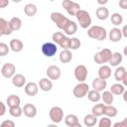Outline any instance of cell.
<instances>
[{"label":"cell","mask_w":127,"mask_h":127,"mask_svg":"<svg viewBox=\"0 0 127 127\" xmlns=\"http://www.w3.org/2000/svg\"><path fill=\"white\" fill-rule=\"evenodd\" d=\"M107 86V82H106V79H103V78H100L99 76L94 78L93 81H92V87L93 89L95 90H98V91H103Z\"/></svg>","instance_id":"e0dca14e"},{"label":"cell","mask_w":127,"mask_h":127,"mask_svg":"<svg viewBox=\"0 0 127 127\" xmlns=\"http://www.w3.org/2000/svg\"><path fill=\"white\" fill-rule=\"evenodd\" d=\"M98 76L100 78H103V79H107L111 76V68L109 65H106V64H103L99 67L98 69Z\"/></svg>","instance_id":"7402d4cb"},{"label":"cell","mask_w":127,"mask_h":127,"mask_svg":"<svg viewBox=\"0 0 127 127\" xmlns=\"http://www.w3.org/2000/svg\"><path fill=\"white\" fill-rule=\"evenodd\" d=\"M12 1H13V2H15V3H20L22 0H12Z\"/></svg>","instance_id":"f5cc1de1"},{"label":"cell","mask_w":127,"mask_h":127,"mask_svg":"<svg viewBox=\"0 0 127 127\" xmlns=\"http://www.w3.org/2000/svg\"><path fill=\"white\" fill-rule=\"evenodd\" d=\"M0 105H1V111H0V116H3L6 112V106L3 102H0Z\"/></svg>","instance_id":"f6af8a7d"},{"label":"cell","mask_w":127,"mask_h":127,"mask_svg":"<svg viewBox=\"0 0 127 127\" xmlns=\"http://www.w3.org/2000/svg\"><path fill=\"white\" fill-rule=\"evenodd\" d=\"M95 15H96L98 20H101V21L106 20L109 17V10L104 6H100V7H98L96 9Z\"/></svg>","instance_id":"d6986e66"},{"label":"cell","mask_w":127,"mask_h":127,"mask_svg":"<svg viewBox=\"0 0 127 127\" xmlns=\"http://www.w3.org/2000/svg\"><path fill=\"white\" fill-rule=\"evenodd\" d=\"M83 123L85 126L87 127H92L95 126L97 124V116H95L94 114H87L84 116L83 118Z\"/></svg>","instance_id":"d4e9b609"},{"label":"cell","mask_w":127,"mask_h":127,"mask_svg":"<svg viewBox=\"0 0 127 127\" xmlns=\"http://www.w3.org/2000/svg\"><path fill=\"white\" fill-rule=\"evenodd\" d=\"M62 6H63V8L65 9L67 14L70 16H75L77 14V12L80 10V5L71 0H63Z\"/></svg>","instance_id":"8992f818"},{"label":"cell","mask_w":127,"mask_h":127,"mask_svg":"<svg viewBox=\"0 0 127 127\" xmlns=\"http://www.w3.org/2000/svg\"><path fill=\"white\" fill-rule=\"evenodd\" d=\"M114 127H127V117L123 119V121L121 122H117L113 125Z\"/></svg>","instance_id":"7bdbcfd3"},{"label":"cell","mask_w":127,"mask_h":127,"mask_svg":"<svg viewBox=\"0 0 127 127\" xmlns=\"http://www.w3.org/2000/svg\"><path fill=\"white\" fill-rule=\"evenodd\" d=\"M124 90H125L124 85L121 84V83H114L110 87V91L113 94H115V95H121V94H123Z\"/></svg>","instance_id":"836d02e7"},{"label":"cell","mask_w":127,"mask_h":127,"mask_svg":"<svg viewBox=\"0 0 127 127\" xmlns=\"http://www.w3.org/2000/svg\"><path fill=\"white\" fill-rule=\"evenodd\" d=\"M58 51V47L56 43H51V42H47L45 44H43L42 46V53L44 56L48 57V58H52L56 55Z\"/></svg>","instance_id":"9c48e42d"},{"label":"cell","mask_w":127,"mask_h":127,"mask_svg":"<svg viewBox=\"0 0 127 127\" xmlns=\"http://www.w3.org/2000/svg\"><path fill=\"white\" fill-rule=\"evenodd\" d=\"M71 60H72V54L69 51V49H65V50H63L61 52V54H60V61L63 64H67Z\"/></svg>","instance_id":"603a6c76"},{"label":"cell","mask_w":127,"mask_h":127,"mask_svg":"<svg viewBox=\"0 0 127 127\" xmlns=\"http://www.w3.org/2000/svg\"><path fill=\"white\" fill-rule=\"evenodd\" d=\"M122 35H123V37H125V38H127V25H125L123 28H122Z\"/></svg>","instance_id":"7dc6e473"},{"label":"cell","mask_w":127,"mask_h":127,"mask_svg":"<svg viewBox=\"0 0 127 127\" xmlns=\"http://www.w3.org/2000/svg\"><path fill=\"white\" fill-rule=\"evenodd\" d=\"M6 102H7V105L9 107H13V106H18L20 105L21 103V99L18 95H15V94H11L7 97L6 99Z\"/></svg>","instance_id":"f1b7e54d"},{"label":"cell","mask_w":127,"mask_h":127,"mask_svg":"<svg viewBox=\"0 0 127 127\" xmlns=\"http://www.w3.org/2000/svg\"><path fill=\"white\" fill-rule=\"evenodd\" d=\"M49 116H50V119L54 123H56V124L61 123L64 119V110L60 106H54L50 109Z\"/></svg>","instance_id":"ba28073f"},{"label":"cell","mask_w":127,"mask_h":127,"mask_svg":"<svg viewBox=\"0 0 127 127\" xmlns=\"http://www.w3.org/2000/svg\"><path fill=\"white\" fill-rule=\"evenodd\" d=\"M122 82H123V85L127 87V71L125 72V75H124V77L122 79Z\"/></svg>","instance_id":"681fc988"},{"label":"cell","mask_w":127,"mask_h":127,"mask_svg":"<svg viewBox=\"0 0 127 127\" xmlns=\"http://www.w3.org/2000/svg\"><path fill=\"white\" fill-rule=\"evenodd\" d=\"M77 21H78V24L79 26L82 28V29H87L90 25H91V17L89 15V13L85 10H79L77 12V14L75 15Z\"/></svg>","instance_id":"5b68a950"},{"label":"cell","mask_w":127,"mask_h":127,"mask_svg":"<svg viewBox=\"0 0 127 127\" xmlns=\"http://www.w3.org/2000/svg\"><path fill=\"white\" fill-rule=\"evenodd\" d=\"M9 113L13 117H20L24 112H23V108H21L20 105H18V106L9 107Z\"/></svg>","instance_id":"8d00e7d4"},{"label":"cell","mask_w":127,"mask_h":127,"mask_svg":"<svg viewBox=\"0 0 127 127\" xmlns=\"http://www.w3.org/2000/svg\"><path fill=\"white\" fill-rule=\"evenodd\" d=\"M101 98L103 100V102L105 104H112L113 103V100H114V95L113 93L109 90H104L103 93L101 94Z\"/></svg>","instance_id":"1f68e13d"},{"label":"cell","mask_w":127,"mask_h":127,"mask_svg":"<svg viewBox=\"0 0 127 127\" xmlns=\"http://www.w3.org/2000/svg\"><path fill=\"white\" fill-rule=\"evenodd\" d=\"M112 55H113V53L111 52V50H109V49H102V50H100L99 52H97L94 55L93 60H94V62L96 64H103L109 63Z\"/></svg>","instance_id":"277c9868"},{"label":"cell","mask_w":127,"mask_h":127,"mask_svg":"<svg viewBox=\"0 0 127 127\" xmlns=\"http://www.w3.org/2000/svg\"><path fill=\"white\" fill-rule=\"evenodd\" d=\"M76 31H77V25L75 24V22H73V21H71V20L68 22V24L66 25V27H65L64 30V32L67 36L74 35V34L76 33Z\"/></svg>","instance_id":"83f0119b"},{"label":"cell","mask_w":127,"mask_h":127,"mask_svg":"<svg viewBox=\"0 0 127 127\" xmlns=\"http://www.w3.org/2000/svg\"><path fill=\"white\" fill-rule=\"evenodd\" d=\"M39 91V85L35 82H28L25 85V92L29 96H35Z\"/></svg>","instance_id":"ac0fdd59"},{"label":"cell","mask_w":127,"mask_h":127,"mask_svg":"<svg viewBox=\"0 0 127 127\" xmlns=\"http://www.w3.org/2000/svg\"><path fill=\"white\" fill-rule=\"evenodd\" d=\"M13 32L10 21L5 20L4 18H0V35L8 36Z\"/></svg>","instance_id":"4fadbf2b"},{"label":"cell","mask_w":127,"mask_h":127,"mask_svg":"<svg viewBox=\"0 0 127 127\" xmlns=\"http://www.w3.org/2000/svg\"><path fill=\"white\" fill-rule=\"evenodd\" d=\"M123 22V17L121 16V14L119 13H113L111 15V23L114 26H119L121 25Z\"/></svg>","instance_id":"74e56055"},{"label":"cell","mask_w":127,"mask_h":127,"mask_svg":"<svg viewBox=\"0 0 127 127\" xmlns=\"http://www.w3.org/2000/svg\"><path fill=\"white\" fill-rule=\"evenodd\" d=\"M24 115L28 118H34L37 115V107L32 103H27L23 107Z\"/></svg>","instance_id":"5bb4252c"},{"label":"cell","mask_w":127,"mask_h":127,"mask_svg":"<svg viewBox=\"0 0 127 127\" xmlns=\"http://www.w3.org/2000/svg\"><path fill=\"white\" fill-rule=\"evenodd\" d=\"M87 36L93 40L103 41L107 37V32L101 26H92L87 30Z\"/></svg>","instance_id":"6da1fadb"},{"label":"cell","mask_w":127,"mask_h":127,"mask_svg":"<svg viewBox=\"0 0 127 127\" xmlns=\"http://www.w3.org/2000/svg\"><path fill=\"white\" fill-rule=\"evenodd\" d=\"M87 74H88V71H87V68H86L85 65L78 64V65L75 66V68H74V77L78 82L84 81L87 77Z\"/></svg>","instance_id":"30bf717a"},{"label":"cell","mask_w":127,"mask_h":127,"mask_svg":"<svg viewBox=\"0 0 127 127\" xmlns=\"http://www.w3.org/2000/svg\"><path fill=\"white\" fill-rule=\"evenodd\" d=\"M88 91H89V86L84 81L78 82L72 89V93L76 98H83L84 96L87 95Z\"/></svg>","instance_id":"52a82bcc"},{"label":"cell","mask_w":127,"mask_h":127,"mask_svg":"<svg viewBox=\"0 0 127 127\" xmlns=\"http://www.w3.org/2000/svg\"><path fill=\"white\" fill-rule=\"evenodd\" d=\"M122 60H123V57L120 53L116 52V53H113L110 61H109V64L111 66H118L121 63H122Z\"/></svg>","instance_id":"4316f807"},{"label":"cell","mask_w":127,"mask_h":127,"mask_svg":"<svg viewBox=\"0 0 127 127\" xmlns=\"http://www.w3.org/2000/svg\"><path fill=\"white\" fill-rule=\"evenodd\" d=\"M110 117L108 116H103L99 122H98V126L99 127H110L111 126V120L109 119Z\"/></svg>","instance_id":"f35d334b"},{"label":"cell","mask_w":127,"mask_h":127,"mask_svg":"<svg viewBox=\"0 0 127 127\" xmlns=\"http://www.w3.org/2000/svg\"><path fill=\"white\" fill-rule=\"evenodd\" d=\"M38 12V8L35 4L33 3H29V4H26L25 7H24V13L28 16V17H33L37 14Z\"/></svg>","instance_id":"484cf974"},{"label":"cell","mask_w":127,"mask_h":127,"mask_svg":"<svg viewBox=\"0 0 127 127\" xmlns=\"http://www.w3.org/2000/svg\"><path fill=\"white\" fill-rule=\"evenodd\" d=\"M51 20L56 24V26L59 29H61L63 31L64 30V28L66 27V25L70 21L68 18H66L65 16H64L60 12H52L51 13Z\"/></svg>","instance_id":"3957f363"},{"label":"cell","mask_w":127,"mask_h":127,"mask_svg":"<svg viewBox=\"0 0 127 127\" xmlns=\"http://www.w3.org/2000/svg\"><path fill=\"white\" fill-rule=\"evenodd\" d=\"M1 127H15V123L11 120H5L1 123Z\"/></svg>","instance_id":"b9f144b4"},{"label":"cell","mask_w":127,"mask_h":127,"mask_svg":"<svg viewBox=\"0 0 127 127\" xmlns=\"http://www.w3.org/2000/svg\"><path fill=\"white\" fill-rule=\"evenodd\" d=\"M64 123L66 126H69V127H80L78 118L74 114H67L64 117Z\"/></svg>","instance_id":"2e32d148"},{"label":"cell","mask_w":127,"mask_h":127,"mask_svg":"<svg viewBox=\"0 0 127 127\" xmlns=\"http://www.w3.org/2000/svg\"><path fill=\"white\" fill-rule=\"evenodd\" d=\"M119 7L121 9H127V0H119Z\"/></svg>","instance_id":"ee69618b"},{"label":"cell","mask_w":127,"mask_h":127,"mask_svg":"<svg viewBox=\"0 0 127 127\" xmlns=\"http://www.w3.org/2000/svg\"><path fill=\"white\" fill-rule=\"evenodd\" d=\"M123 54H124V55L127 57V46L124 48V50H123Z\"/></svg>","instance_id":"816d5d0a"},{"label":"cell","mask_w":127,"mask_h":127,"mask_svg":"<svg viewBox=\"0 0 127 127\" xmlns=\"http://www.w3.org/2000/svg\"><path fill=\"white\" fill-rule=\"evenodd\" d=\"M96 1H97V3H98L99 5L104 6L105 4H107V3H108V1H109V0H96Z\"/></svg>","instance_id":"c3c4849f"},{"label":"cell","mask_w":127,"mask_h":127,"mask_svg":"<svg viewBox=\"0 0 127 127\" xmlns=\"http://www.w3.org/2000/svg\"><path fill=\"white\" fill-rule=\"evenodd\" d=\"M39 87L43 91H50L53 88V82L50 78H41L39 81Z\"/></svg>","instance_id":"cb8c5ba5"},{"label":"cell","mask_w":127,"mask_h":127,"mask_svg":"<svg viewBox=\"0 0 127 127\" xmlns=\"http://www.w3.org/2000/svg\"><path fill=\"white\" fill-rule=\"evenodd\" d=\"M52 39L54 43H56L61 48H63V50L69 49L70 47V39L65 35H64V33L62 32H55L52 36Z\"/></svg>","instance_id":"7a4b0ae2"},{"label":"cell","mask_w":127,"mask_h":127,"mask_svg":"<svg viewBox=\"0 0 127 127\" xmlns=\"http://www.w3.org/2000/svg\"><path fill=\"white\" fill-rule=\"evenodd\" d=\"M122 96H123V100H124L125 102H127V90H124Z\"/></svg>","instance_id":"f907efd6"},{"label":"cell","mask_w":127,"mask_h":127,"mask_svg":"<svg viewBox=\"0 0 127 127\" xmlns=\"http://www.w3.org/2000/svg\"><path fill=\"white\" fill-rule=\"evenodd\" d=\"M87 98H88L89 101H91V102H98V101L101 99L100 91L95 90V89L89 90L88 93H87Z\"/></svg>","instance_id":"4dcf8cb0"},{"label":"cell","mask_w":127,"mask_h":127,"mask_svg":"<svg viewBox=\"0 0 127 127\" xmlns=\"http://www.w3.org/2000/svg\"><path fill=\"white\" fill-rule=\"evenodd\" d=\"M80 45H81V43H80V40L79 39H77V38H71L70 39V47H69V49H71V50H77V49L80 48Z\"/></svg>","instance_id":"ab89813d"},{"label":"cell","mask_w":127,"mask_h":127,"mask_svg":"<svg viewBox=\"0 0 127 127\" xmlns=\"http://www.w3.org/2000/svg\"><path fill=\"white\" fill-rule=\"evenodd\" d=\"M9 47H10V49L14 53H19V52H21L23 50L24 45H23V43H22L21 40H19V39H12L10 41Z\"/></svg>","instance_id":"ffe728a7"},{"label":"cell","mask_w":127,"mask_h":127,"mask_svg":"<svg viewBox=\"0 0 127 127\" xmlns=\"http://www.w3.org/2000/svg\"><path fill=\"white\" fill-rule=\"evenodd\" d=\"M12 83L16 87H23L26 84V77L21 73H17L12 77Z\"/></svg>","instance_id":"44dd1931"},{"label":"cell","mask_w":127,"mask_h":127,"mask_svg":"<svg viewBox=\"0 0 127 127\" xmlns=\"http://www.w3.org/2000/svg\"><path fill=\"white\" fill-rule=\"evenodd\" d=\"M118 113V110L115 106L111 105V104H106L104 107V113L103 115L108 116V117H115Z\"/></svg>","instance_id":"f546056e"},{"label":"cell","mask_w":127,"mask_h":127,"mask_svg":"<svg viewBox=\"0 0 127 127\" xmlns=\"http://www.w3.org/2000/svg\"><path fill=\"white\" fill-rule=\"evenodd\" d=\"M10 24H11L13 31H18L22 27V20L19 17H13L10 20Z\"/></svg>","instance_id":"d590c367"},{"label":"cell","mask_w":127,"mask_h":127,"mask_svg":"<svg viewBox=\"0 0 127 127\" xmlns=\"http://www.w3.org/2000/svg\"><path fill=\"white\" fill-rule=\"evenodd\" d=\"M9 48L7 44L5 43H0V56L1 57H4L6 56L8 53H9Z\"/></svg>","instance_id":"60d3db41"},{"label":"cell","mask_w":127,"mask_h":127,"mask_svg":"<svg viewBox=\"0 0 127 127\" xmlns=\"http://www.w3.org/2000/svg\"><path fill=\"white\" fill-rule=\"evenodd\" d=\"M108 37H109V40H110L111 42L117 43V42H119V41L122 39V37H123L122 31H121L119 28H113V29H111V30L109 31Z\"/></svg>","instance_id":"9a60e30c"},{"label":"cell","mask_w":127,"mask_h":127,"mask_svg":"<svg viewBox=\"0 0 127 127\" xmlns=\"http://www.w3.org/2000/svg\"><path fill=\"white\" fill-rule=\"evenodd\" d=\"M48 77L52 80H57L61 77V68L58 65H50L46 71Z\"/></svg>","instance_id":"7c38bea8"},{"label":"cell","mask_w":127,"mask_h":127,"mask_svg":"<svg viewBox=\"0 0 127 127\" xmlns=\"http://www.w3.org/2000/svg\"><path fill=\"white\" fill-rule=\"evenodd\" d=\"M125 72H126V69L124 66H118L115 71H114V77L117 81H122L124 75H125Z\"/></svg>","instance_id":"e575fe53"},{"label":"cell","mask_w":127,"mask_h":127,"mask_svg":"<svg viewBox=\"0 0 127 127\" xmlns=\"http://www.w3.org/2000/svg\"><path fill=\"white\" fill-rule=\"evenodd\" d=\"M15 72H16V67L11 63L4 64L2 65V67H1V74L5 78H11V77H13L16 74Z\"/></svg>","instance_id":"8fae6325"},{"label":"cell","mask_w":127,"mask_h":127,"mask_svg":"<svg viewBox=\"0 0 127 127\" xmlns=\"http://www.w3.org/2000/svg\"><path fill=\"white\" fill-rule=\"evenodd\" d=\"M9 5V0H0V8H5Z\"/></svg>","instance_id":"bcb514c9"},{"label":"cell","mask_w":127,"mask_h":127,"mask_svg":"<svg viewBox=\"0 0 127 127\" xmlns=\"http://www.w3.org/2000/svg\"><path fill=\"white\" fill-rule=\"evenodd\" d=\"M104 107H105V105H104L103 103H97V104H95V105L92 107L91 113L94 114V115L97 116V117L102 116L103 113H104Z\"/></svg>","instance_id":"d6a6232c"}]
</instances>
